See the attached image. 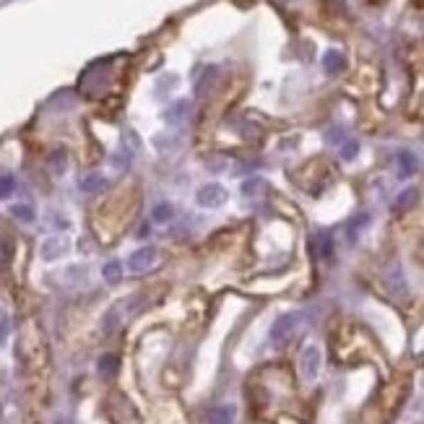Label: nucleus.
Instances as JSON below:
<instances>
[{
	"label": "nucleus",
	"instance_id": "f257e3e1",
	"mask_svg": "<svg viewBox=\"0 0 424 424\" xmlns=\"http://www.w3.org/2000/svg\"><path fill=\"white\" fill-rule=\"evenodd\" d=\"M141 302H143V297L133 294V297H125V299H120L117 305H112V308H109V312H107V318H105V330H107V333H115L117 328H123V326H125V320L130 318L138 308H141Z\"/></svg>",
	"mask_w": 424,
	"mask_h": 424
},
{
	"label": "nucleus",
	"instance_id": "f03ea898",
	"mask_svg": "<svg viewBox=\"0 0 424 424\" xmlns=\"http://www.w3.org/2000/svg\"><path fill=\"white\" fill-rule=\"evenodd\" d=\"M302 312H284V315H279V318L274 320V326H271V344H284V341L297 330V326L302 323Z\"/></svg>",
	"mask_w": 424,
	"mask_h": 424
},
{
	"label": "nucleus",
	"instance_id": "7ed1b4c3",
	"mask_svg": "<svg viewBox=\"0 0 424 424\" xmlns=\"http://www.w3.org/2000/svg\"><path fill=\"white\" fill-rule=\"evenodd\" d=\"M229 195H227V191H224L222 185H216V182H209V185H203V188H198L195 191V203L201 206V209H219V206H224V201H227Z\"/></svg>",
	"mask_w": 424,
	"mask_h": 424
},
{
	"label": "nucleus",
	"instance_id": "20e7f679",
	"mask_svg": "<svg viewBox=\"0 0 424 424\" xmlns=\"http://www.w3.org/2000/svg\"><path fill=\"white\" fill-rule=\"evenodd\" d=\"M157 260H159V253L154 247H138L136 253H130V258H127V271L130 274H146L157 265Z\"/></svg>",
	"mask_w": 424,
	"mask_h": 424
},
{
	"label": "nucleus",
	"instance_id": "39448f33",
	"mask_svg": "<svg viewBox=\"0 0 424 424\" xmlns=\"http://www.w3.org/2000/svg\"><path fill=\"white\" fill-rule=\"evenodd\" d=\"M320 362H323V354H320L318 346H308L299 357V370H302V378L305 380H315L320 372Z\"/></svg>",
	"mask_w": 424,
	"mask_h": 424
},
{
	"label": "nucleus",
	"instance_id": "423d86ee",
	"mask_svg": "<svg viewBox=\"0 0 424 424\" xmlns=\"http://www.w3.org/2000/svg\"><path fill=\"white\" fill-rule=\"evenodd\" d=\"M388 287H391V292L396 297H406V294H409V287H406L401 265H393L391 271H388Z\"/></svg>",
	"mask_w": 424,
	"mask_h": 424
},
{
	"label": "nucleus",
	"instance_id": "0eeeda50",
	"mask_svg": "<svg viewBox=\"0 0 424 424\" xmlns=\"http://www.w3.org/2000/svg\"><path fill=\"white\" fill-rule=\"evenodd\" d=\"M65 253H68V242H65V240H60V237H50V240L42 245V258H44V260L63 258Z\"/></svg>",
	"mask_w": 424,
	"mask_h": 424
},
{
	"label": "nucleus",
	"instance_id": "6e6552de",
	"mask_svg": "<svg viewBox=\"0 0 424 424\" xmlns=\"http://www.w3.org/2000/svg\"><path fill=\"white\" fill-rule=\"evenodd\" d=\"M234 422V406H213L209 416H206V424H232Z\"/></svg>",
	"mask_w": 424,
	"mask_h": 424
},
{
	"label": "nucleus",
	"instance_id": "1a4fd4ad",
	"mask_svg": "<svg viewBox=\"0 0 424 424\" xmlns=\"http://www.w3.org/2000/svg\"><path fill=\"white\" fill-rule=\"evenodd\" d=\"M172 216H175V209H172L170 203H157L151 209V222L154 224H167L172 222Z\"/></svg>",
	"mask_w": 424,
	"mask_h": 424
},
{
	"label": "nucleus",
	"instance_id": "9d476101",
	"mask_svg": "<svg viewBox=\"0 0 424 424\" xmlns=\"http://www.w3.org/2000/svg\"><path fill=\"white\" fill-rule=\"evenodd\" d=\"M102 276H105L107 284H117V281L123 279V263H120V260H109V263H105Z\"/></svg>",
	"mask_w": 424,
	"mask_h": 424
},
{
	"label": "nucleus",
	"instance_id": "9b49d317",
	"mask_svg": "<svg viewBox=\"0 0 424 424\" xmlns=\"http://www.w3.org/2000/svg\"><path fill=\"white\" fill-rule=\"evenodd\" d=\"M107 182L102 175H86L84 180H81V191L84 193H99L102 188H105Z\"/></svg>",
	"mask_w": 424,
	"mask_h": 424
},
{
	"label": "nucleus",
	"instance_id": "f8f14e48",
	"mask_svg": "<svg viewBox=\"0 0 424 424\" xmlns=\"http://www.w3.org/2000/svg\"><path fill=\"white\" fill-rule=\"evenodd\" d=\"M11 216H16L19 222H34V209L26 203H16L11 206Z\"/></svg>",
	"mask_w": 424,
	"mask_h": 424
},
{
	"label": "nucleus",
	"instance_id": "ddd939ff",
	"mask_svg": "<svg viewBox=\"0 0 424 424\" xmlns=\"http://www.w3.org/2000/svg\"><path fill=\"white\" fill-rule=\"evenodd\" d=\"M323 65H326V71L336 73V71H341V68H344V58H341L339 53H328L326 58H323Z\"/></svg>",
	"mask_w": 424,
	"mask_h": 424
},
{
	"label": "nucleus",
	"instance_id": "4468645a",
	"mask_svg": "<svg viewBox=\"0 0 424 424\" xmlns=\"http://www.w3.org/2000/svg\"><path fill=\"white\" fill-rule=\"evenodd\" d=\"M414 198H416V191H403L401 195H398V203L393 206V211H396V213L406 211V209H409V206L414 203Z\"/></svg>",
	"mask_w": 424,
	"mask_h": 424
},
{
	"label": "nucleus",
	"instance_id": "2eb2a0df",
	"mask_svg": "<svg viewBox=\"0 0 424 424\" xmlns=\"http://www.w3.org/2000/svg\"><path fill=\"white\" fill-rule=\"evenodd\" d=\"M115 370H117V357H115V354H105V357L99 360V372L109 378V375H112Z\"/></svg>",
	"mask_w": 424,
	"mask_h": 424
},
{
	"label": "nucleus",
	"instance_id": "dca6fc26",
	"mask_svg": "<svg viewBox=\"0 0 424 424\" xmlns=\"http://www.w3.org/2000/svg\"><path fill=\"white\" fill-rule=\"evenodd\" d=\"M364 227H370V213H362V216H357V219H351L349 237H357V234H360Z\"/></svg>",
	"mask_w": 424,
	"mask_h": 424
},
{
	"label": "nucleus",
	"instance_id": "f3484780",
	"mask_svg": "<svg viewBox=\"0 0 424 424\" xmlns=\"http://www.w3.org/2000/svg\"><path fill=\"white\" fill-rule=\"evenodd\" d=\"M8 333H11V318H8V312L0 310V346L8 341Z\"/></svg>",
	"mask_w": 424,
	"mask_h": 424
},
{
	"label": "nucleus",
	"instance_id": "a211bd4d",
	"mask_svg": "<svg viewBox=\"0 0 424 424\" xmlns=\"http://www.w3.org/2000/svg\"><path fill=\"white\" fill-rule=\"evenodd\" d=\"M13 191H16V180H13L11 175H3L0 177V198H8Z\"/></svg>",
	"mask_w": 424,
	"mask_h": 424
},
{
	"label": "nucleus",
	"instance_id": "6ab92c4d",
	"mask_svg": "<svg viewBox=\"0 0 424 424\" xmlns=\"http://www.w3.org/2000/svg\"><path fill=\"white\" fill-rule=\"evenodd\" d=\"M414 170H416V161H414V157L403 154V157H401V175L406 177V175H412Z\"/></svg>",
	"mask_w": 424,
	"mask_h": 424
},
{
	"label": "nucleus",
	"instance_id": "aec40b11",
	"mask_svg": "<svg viewBox=\"0 0 424 424\" xmlns=\"http://www.w3.org/2000/svg\"><path fill=\"white\" fill-rule=\"evenodd\" d=\"M53 170L58 172V175H63V170H65L63 154H58V157H53Z\"/></svg>",
	"mask_w": 424,
	"mask_h": 424
},
{
	"label": "nucleus",
	"instance_id": "412c9836",
	"mask_svg": "<svg viewBox=\"0 0 424 424\" xmlns=\"http://www.w3.org/2000/svg\"><path fill=\"white\" fill-rule=\"evenodd\" d=\"M357 154V143H349L346 149H344V157H354Z\"/></svg>",
	"mask_w": 424,
	"mask_h": 424
}]
</instances>
